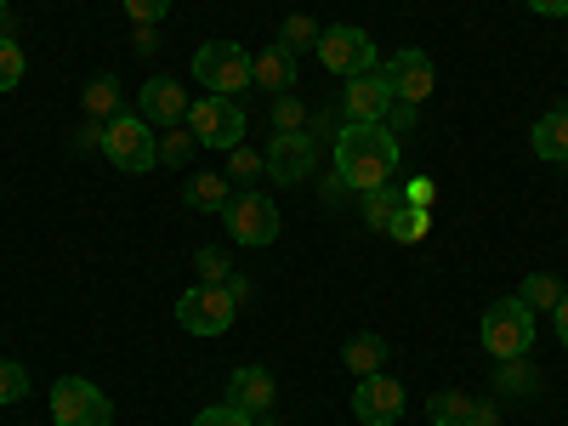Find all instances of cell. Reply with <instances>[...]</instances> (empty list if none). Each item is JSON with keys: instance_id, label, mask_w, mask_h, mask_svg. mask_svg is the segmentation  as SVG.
<instances>
[{"instance_id": "6da1fadb", "label": "cell", "mask_w": 568, "mask_h": 426, "mask_svg": "<svg viewBox=\"0 0 568 426\" xmlns=\"http://www.w3.org/2000/svg\"><path fill=\"white\" fill-rule=\"evenodd\" d=\"M398 171V136L387 125H342L336 131V176L353 194L387 187Z\"/></svg>"}, {"instance_id": "7a4b0ae2", "label": "cell", "mask_w": 568, "mask_h": 426, "mask_svg": "<svg viewBox=\"0 0 568 426\" xmlns=\"http://www.w3.org/2000/svg\"><path fill=\"white\" fill-rule=\"evenodd\" d=\"M194 80L211 91V98H240L245 85H256L251 74V52L240 40H205L194 52Z\"/></svg>"}, {"instance_id": "3957f363", "label": "cell", "mask_w": 568, "mask_h": 426, "mask_svg": "<svg viewBox=\"0 0 568 426\" xmlns=\"http://www.w3.org/2000/svg\"><path fill=\"white\" fill-rule=\"evenodd\" d=\"M103 154H109L114 171L142 176V171L160 165V136H154V125L142 120V114H114V120L103 125Z\"/></svg>"}, {"instance_id": "277c9868", "label": "cell", "mask_w": 568, "mask_h": 426, "mask_svg": "<svg viewBox=\"0 0 568 426\" xmlns=\"http://www.w3.org/2000/svg\"><path fill=\"white\" fill-rule=\"evenodd\" d=\"M233 313H240V296H233L227 284H187L176 296V324L187 336H222L233 324Z\"/></svg>"}, {"instance_id": "5b68a950", "label": "cell", "mask_w": 568, "mask_h": 426, "mask_svg": "<svg viewBox=\"0 0 568 426\" xmlns=\"http://www.w3.org/2000/svg\"><path fill=\"white\" fill-rule=\"evenodd\" d=\"M187 131H194V142L200 149H240L245 142V109H240V98H205L200 103H187Z\"/></svg>"}, {"instance_id": "8992f818", "label": "cell", "mask_w": 568, "mask_h": 426, "mask_svg": "<svg viewBox=\"0 0 568 426\" xmlns=\"http://www.w3.org/2000/svg\"><path fill=\"white\" fill-rule=\"evenodd\" d=\"M484 347L495 358H524L535 347V313L517 296H500L495 307H484Z\"/></svg>"}, {"instance_id": "52a82bcc", "label": "cell", "mask_w": 568, "mask_h": 426, "mask_svg": "<svg viewBox=\"0 0 568 426\" xmlns=\"http://www.w3.org/2000/svg\"><path fill=\"white\" fill-rule=\"evenodd\" d=\"M114 420V404L98 382L85 375H63L52 387V426H109Z\"/></svg>"}, {"instance_id": "ba28073f", "label": "cell", "mask_w": 568, "mask_h": 426, "mask_svg": "<svg viewBox=\"0 0 568 426\" xmlns=\"http://www.w3.org/2000/svg\"><path fill=\"white\" fill-rule=\"evenodd\" d=\"M313 52H318V63H324L329 74H342V80L382 69V63H375V40H369L364 29H353V23H329V29L318 34Z\"/></svg>"}, {"instance_id": "9c48e42d", "label": "cell", "mask_w": 568, "mask_h": 426, "mask_svg": "<svg viewBox=\"0 0 568 426\" xmlns=\"http://www.w3.org/2000/svg\"><path fill=\"white\" fill-rule=\"evenodd\" d=\"M222 227L240 245H273L278 240V205L267 194H251V187H245V194H233L222 205Z\"/></svg>"}, {"instance_id": "30bf717a", "label": "cell", "mask_w": 568, "mask_h": 426, "mask_svg": "<svg viewBox=\"0 0 568 426\" xmlns=\"http://www.w3.org/2000/svg\"><path fill=\"white\" fill-rule=\"evenodd\" d=\"M382 74H387V91H393V103H426L433 98V85H438V74H433V58L426 52H415V45H404L398 58H387L382 63Z\"/></svg>"}, {"instance_id": "8fae6325", "label": "cell", "mask_w": 568, "mask_h": 426, "mask_svg": "<svg viewBox=\"0 0 568 426\" xmlns=\"http://www.w3.org/2000/svg\"><path fill=\"white\" fill-rule=\"evenodd\" d=\"M267 176L273 182H307V171L318 165V149H313V136L307 131H273V142H267Z\"/></svg>"}, {"instance_id": "7c38bea8", "label": "cell", "mask_w": 568, "mask_h": 426, "mask_svg": "<svg viewBox=\"0 0 568 426\" xmlns=\"http://www.w3.org/2000/svg\"><path fill=\"white\" fill-rule=\"evenodd\" d=\"M353 415L364 426H393L404 415V387L393 382V375H358V387H353Z\"/></svg>"}, {"instance_id": "4fadbf2b", "label": "cell", "mask_w": 568, "mask_h": 426, "mask_svg": "<svg viewBox=\"0 0 568 426\" xmlns=\"http://www.w3.org/2000/svg\"><path fill=\"white\" fill-rule=\"evenodd\" d=\"M393 109V91H387V74L369 69V74H353L347 91H342V114L347 125H382Z\"/></svg>"}, {"instance_id": "5bb4252c", "label": "cell", "mask_w": 568, "mask_h": 426, "mask_svg": "<svg viewBox=\"0 0 568 426\" xmlns=\"http://www.w3.org/2000/svg\"><path fill=\"white\" fill-rule=\"evenodd\" d=\"M136 114L149 120V125H182V120H187V91H182L176 80H165V74L142 80V91H136Z\"/></svg>"}, {"instance_id": "9a60e30c", "label": "cell", "mask_w": 568, "mask_h": 426, "mask_svg": "<svg viewBox=\"0 0 568 426\" xmlns=\"http://www.w3.org/2000/svg\"><path fill=\"white\" fill-rule=\"evenodd\" d=\"M227 398L240 404L245 415H267V409H273V398H278L273 369H262V364H240V369L227 375Z\"/></svg>"}, {"instance_id": "2e32d148", "label": "cell", "mask_w": 568, "mask_h": 426, "mask_svg": "<svg viewBox=\"0 0 568 426\" xmlns=\"http://www.w3.org/2000/svg\"><path fill=\"white\" fill-rule=\"evenodd\" d=\"M251 74H256L262 91H273V98H278V91H291V85H296V52H291L284 40H273L267 52L251 58Z\"/></svg>"}, {"instance_id": "e0dca14e", "label": "cell", "mask_w": 568, "mask_h": 426, "mask_svg": "<svg viewBox=\"0 0 568 426\" xmlns=\"http://www.w3.org/2000/svg\"><path fill=\"white\" fill-rule=\"evenodd\" d=\"M182 200H187V211H211V216H222V205L233 200V182H227L222 171H200V176H187V182H182Z\"/></svg>"}, {"instance_id": "ac0fdd59", "label": "cell", "mask_w": 568, "mask_h": 426, "mask_svg": "<svg viewBox=\"0 0 568 426\" xmlns=\"http://www.w3.org/2000/svg\"><path fill=\"white\" fill-rule=\"evenodd\" d=\"M535 154L551 160V165L568 160V109H551V114L535 120Z\"/></svg>"}, {"instance_id": "d6986e66", "label": "cell", "mask_w": 568, "mask_h": 426, "mask_svg": "<svg viewBox=\"0 0 568 426\" xmlns=\"http://www.w3.org/2000/svg\"><path fill=\"white\" fill-rule=\"evenodd\" d=\"M342 364H347L353 375H375V369L387 364V342H382V336H369V329H364V336H353V342L342 347Z\"/></svg>"}, {"instance_id": "ffe728a7", "label": "cell", "mask_w": 568, "mask_h": 426, "mask_svg": "<svg viewBox=\"0 0 568 426\" xmlns=\"http://www.w3.org/2000/svg\"><path fill=\"white\" fill-rule=\"evenodd\" d=\"M398 211H404V187H393V182H387V187H369V194H364V222H369V227L387 233Z\"/></svg>"}, {"instance_id": "44dd1931", "label": "cell", "mask_w": 568, "mask_h": 426, "mask_svg": "<svg viewBox=\"0 0 568 426\" xmlns=\"http://www.w3.org/2000/svg\"><path fill=\"white\" fill-rule=\"evenodd\" d=\"M471 415H478V398H466V393H438L426 404V420L433 426H466Z\"/></svg>"}, {"instance_id": "7402d4cb", "label": "cell", "mask_w": 568, "mask_h": 426, "mask_svg": "<svg viewBox=\"0 0 568 426\" xmlns=\"http://www.w3.org/2000/svg\"><path fill=\"white\" fill-rule=\"evenodd\" d=\"M387 233H393L398 245H420L426 233H433V211H426V205H409V200H404V211L393 216V227H387Z\"/></svg>"}, {"instance_id": "603a6c76", "label": "cell", "mask_w": 568, "mask_h": 426, "mask_svg": "<svg viewBox=\"0 0 568 426\" xmlns=\"http://www.w3.org/2000/svg\"><path fill=\"white\" fill-rule=\"evenodd\" d=\"M85 114H91V120H103V125H109V120L120 114V85H114L109 74L85 85Z\"/></svg>"}, {"instance_id": "cb8c5ba5", "label": "cell", "mask_w": 568, "mask_h": 426, "mask_svg": "<svg viewBox=\"0 0 568 426\" xmlns=\"http://www.w3.org/2000/svg\"><path fill=\"white\" fill-rule=\"evenodd\" d=\"M517 302H524L529 313H535V307H557V302H562V284H557L551 273H529L524 291H517Z\"/></svg>"}, {"instance_id": "d4e9b609", "label": "cell", "mask_w": 568, "mask_h": 426, "mask_svg": "<svg viewBox=\"0 0 568 426\" xmlns=\"http://www.w3.org/2000/svg\"><path fill=\"white\" fill-rule=\"evenodd\" d=\"M318 34H324V29H318L307 12H291V18H284V29H278V40L291 45V52H307V45H318Z\"/></svg>"}, {"instance_id": "484cf974", "label": "cell", "mask_w": 568, "mask_h": 426, "mask_svg": "<svg viewBox=\"0 0 568 426\" xmlns=\"http://www.w3.org/2000/svg\"><path fill=\"white\" fill-rule=\"evenodd\" d=\"M495 387H500V393H535L540 382H535V369H529L524 358H500V375H495Z\"/></svg>"}, {"instance_id": "4316f807", "label": "cell", "mask_w": 568, "mask_h": 426, "mask_svg": "<svg viewBox=\"0 0 568 426\" xmlns=\"http://www.w3.org/2000/svg\"><path fill=\"white\" fill-rule=\"evenodd\" d=\"M194 273H200V284H227V278H233V262H227V251L205 245V251L194 256Z\"/></svg>"}, {"instance_id": "83f0119b", "label": "cell", "mask_w": 568, "mask_h": 426, "mask_svg": "<svg viewBox=\"0 0 568 426\" xmlns=\"http://www.w3.org/2000/svg\"><path fill=\"white\" fill-rule=\"evenodd\" d=\"M187 154H194V136H187V125H165V136H160V165H187Z\"/></svg>"}, {"instance_id": "f1b7e54d", "label": "cell", "mask_w": 568, "mask_h": 426, "mask_svg": "<svg viewBox=\"0 0 568 426\" xmlns=\"http://www.w3.org/2000/svg\"><path fill=\"white\" fill-rule=\"evenodd\" d=\"M23 398H29V369L0 358V404H23Z\"/></svg>"}, {"instance_id": "f546056e", "label": "cell", "mask_w": 568, "mask_h": 426, "mask_svg": "<svg viewBox=\"0 0 568 426\" xmlns=\"http://www.w3.org/2000/svg\"><path fill=\"white\" fill-rule=\"evenodd\" d=\"M302 120H307L302 98H296V91H278V98H273V131H302Z\"/></svg>"}, {"instance_id": "4dcf8cb0", "label": "cell", "mask_w": 568, "mask_h": 426, "mask_svg": "<svg viewBox=\"0 0 568 426\" xmlns=\"http://www.w3.org/2000/svg\"><path fill=\"white\" fill-rule=\"evenodd\" d=\"M194 426H256V415H245L240 404H211L194 415Z\"/></svg>"}, {"instance_id": "1f68e13d", "label": "cell", "mask_w": 568, "mask_h": 426, "mask_svg": "<svg viewBox=\"0 0 568 426\" xmlns=\"http://www.w3.org/2000/svg\"><path fill=\"white\" fill-rule=\"evenodd\" d=\"M23 80V52H18V40L0 34V91H12Z\"/></svg>"}, {"instance_id": "d6a6232c", "label": "cell", "mask_w": 568, "mask_h": 426, "mask_svg": "<svg viewBox=\"0 0 568 426\" xmlns=\"http://www.w3.org/2000/svg\"><path fill=\"white\" fill-rule=\"evenodd\" d=\"M227 176H240V182H256V176H267V160L262 154H251L245 142L233 149V165H227Z\"/></svg>"}, {"instance_id": "836d02e7", "label": "cell", "mask_w": 568, "mask_h": 426, "mask_svg": "<svg viewBox=\"0 0 568 426\" xmlns=\"http://www.w3.org/2000/svg\"><path fill=\"white\" fill-rule=\"evenodd\" d=\"M125 12H131L136 29H154V23L171 12V0H125Z\"/></svg>"}, {"instance_id": "e575fe53", "label": "cell", "mask_w": 568, "mask_h": 426, "mask_svg": "<svg viewBox=\"0 0 568 426\" xmlns=\"http://www.w3.org/2000/svg\"><path fill=\"white\" fill-rule=\"evenodd\" d=\"M382 125H387V131H393V136H398V131H409V125H415V103H393V109H387V120H382Z\"/></svg>"}, {"instance_id": "d590c367", "label": "cell", "mask_w": 568, "mask_h": 426, "mask_svg": "<svg viewBox=\"0 0 568 426\" xmlns=\"http://www.w3.org/2000/svg\"><path fill=\"white\" fill-rule=\"evenodd\" d=\"M404 200H409V205H433V200H438V187L420 176V182H409V187H404Z\"/></svg>"}, {"instance_id": "8d00e7d4", "label": "cell", "mask_w": 568, "mask_h": 426, "mask_svg": "<svg viewBox=\"0 0 568 426\" xmlns=\"http://www.w3.org/2000/svg\"><path fill=\"white\" fill-rule=\"evenodd\" d=\"M529 12H540V18H568V0H524Z\"/></svg>"}, {"instance_id": "74e56055", "label": "cell", "mask_w": 568, "mask_h": 426, "mask_svg": "<svg viewBox=\"0 0 568 426\" xmlns=\"http://www.w3.org/2000/svg\"><path fill=\"white\" fill-rule=\"evenodd\" d=\"M131 45H136V52H142V58H149V52H154V45H160V34H154V29H136V40H131Z\"/></svg>"}, {"instance_id": "f35d334b", "label": "cell", "mask_w": 568, "mask_h": 426, "mask_svg": "<svg viewBox=\"0 0 568 426\" xmlns=\"http://www.w3.org/2000/svg\"><path fill=\"white\" fill-rule=\"evenodd\" d=\"M551 313H557V342H562V347H568V296H562V302H557V307H551Z\"/></svg>"}, {"instance_id": "ab89813d", "label": "cell", "mask_w": 568, "mask_h": 426, "mask_svg": "<svg viewBox=\"0 0 568 426\" xmlns=\"http://www.w3.org/2000/svg\"><path fill=\"white\" fill-rule=\"evenodd\" d=\"M466 426H500V420H466Z\"/></svg>"}, {"instance_id": "60d3db41", "label": "cell", "mask_w": 568, "mask_h": 426, "mask_svg": "<svg viewBox=\"0 0 568 426\" xmlns=\"http://www.w3.org/2000/svg\"><path fill=\"white\" fill-rule=\"evenodd\" d=\"M0 23H7V0H0Z\"/></svg>"}, {"instance_id": "b9f144b4", "label": "cell", "mask_w": 568, "mask_h": 426, "mask_svg": "<svg viewBox=\"0 0 568 426\" xmlns=\"http://www.w3.org/2000/svg\"><path fill=\"white\" fill-rule=\"evenodd\" d=\"M562 165H568V160H562Z\"/></svg>"}]
</instances>
